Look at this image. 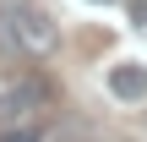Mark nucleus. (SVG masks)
Returning <instances> with one entry per match:
<instances>
[{
	"instance_id": "obj_1",
	"label": "nucleus",
	"mask_w": 147,
	"mask_h": 142,
	"mask_svg": "<svg viewBox=\"0 0 147 142\" xmlns=\"http://www.w3.org/2000/svg\"><path fill=\"white\" fill-rule=\"evenodd\" d=\"M0 27H5V38H11L16 49H27V55H49V49L60 44V27H55V16H49V11H38V5H27V0L5 5Z\"/></svg>"
},
{
	"instance_id": "obj_2",
	"label": "nucleus",
	"mask_w": 147,
	"mask_h": 142,
	"mask_svg": "<svg viewBox=\"0 0 147 142\" xmlns=\"http://www.w3.org/2000/svg\"><path fill=\"white\" fill-rule=\"evenodd\" d=\"M109 93L125 99V104H147V66H136V60L109 66Z\"/></svg>"
},
{
	"instance_id": "obj_3",
	"label": "nucleus",
	"mask_w": 147,
	"mask_h": 142,
	"mask_svg": "<svg viewBox=\"0 0 147 142\" xmlns=\"http://www.w3.org/2000/svg\"><path fill=\"white\" fill-rule=\"evenodd\" d=\"M27 120H33L27 99H22V93H0V131H11V126H27Z\"/></svg>"
},
{
	"instance_id": "obj_4",
	"label": "nucleus",
	"mask_w": 147,
	"mask_h": 142,
	"mask_svg": "<svg viewBox=\"0 0 147 142\" xmlns=\"http://www.w3.org/2000/svg\"><path fill=\"white\" fill-rule=\"evenodd\" d=\"M0 142H44V126H11V131H0Z\"/></svg>"
}]
</instances>
